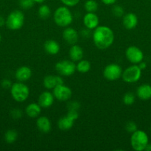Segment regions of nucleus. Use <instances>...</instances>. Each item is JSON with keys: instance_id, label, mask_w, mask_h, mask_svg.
I'll list each match as a JSON object with an SVG mask.
<instances>
[{"instance_id": "f257e3e1", "label": "nucleus", "mask_w": 151, "mask_h": 151, "mask_svg": "<svg viewBox=\"0 0 151 151\" xmlns=\"http://www.w3.org/2000/svg\"><path fill=\"white\" fill-rule=\"evenodd\" d=\"M93 41L95 46L99 50H106L113 45L115 39V35L110 27L99 25L93 29Z\"/></svg>"}, {"instance_id": "f03ea898", "label": "nucleus", "mask_w": 151, "mask_h": 151, "mask_svg": "<svg viewBox=\"0 0 151 151\" xmlns=\"http://www.w3.org/2000/svg\"><path fill=\"white\" fill-rule=\"evenodd\" d=\"M53 21L57 26L67 27L73 23V16L69 7L65 5L60 6L53 13Z\"/></svg>"}, {"instance_id": "7ed1b4c3", "label": "nucleus", "mask_w": 151, "mask_h": 151, "mask_svg": "<svg viewBox=\"0 0 151 151\" xmlns=\"http://www.w3.org/2000/svg\"><path fill=\"white\" fill-rule=\"evenodd\" d=\"M10 94L15 101L23 103L26 101L30 96V88L25 83L18 82L12 84L10 87Z\"/></svg>"}, {"instance_id": "20e7f679", "label": "nucleus", "mask_w": 151, "mask_h": 151, "mask_svg": "<svg viewBox=\"0 0 151 151\" xmlns=\"http://www.w3.org/2000/svg\"><path fill=\"white\" fill-rule=\"evenodd\" d=\"M149 143V138L146 133L142 130H136L131 134L130 145L136 151H143L145 150Z\"/></svg>"}, {"instance_id": "39448f33", "label": "nucleus", "mask_w": 151, "mask_h": 151, "mask_svg": "<svg viewBox=\"0 0 151 151\" xmlns=\"http://www.w3.org/2000/svg\"><path fill=\"white\" fill-rule=\"evenodd\" d=\"M25 23V15L22 10H15L10 12L5 19V25L10 30H19Z\"/></svg>"}, {"instance_id": "423d86ee", "label": "nucleus", "mask_w": 151, "mask_h": 151, "mask_svg": "<svg viewBox=\"0 0 151 151\" xmlns=\"http://www.w3.org/2000/svg\"><path fill=\"white\" fill-rule=\"evenodd\" d=\"M78 112L76 110H68L65 116H62L58 120L57 125L61 131H67L73 127L74 122L78 118Z\"/></svg>"}, {"instance_id": "0eeeda50", "label": "nucleus", "mask_w": 151, "mask_h": 151, "mask_svg": "<svg viewBox=\"0 0 151 151\" xmlns=\"http://www.w3.org/2000/svg\"><path fill=\"white\" fill-rule=\"evenodd\" d=\"M142 70L138 64H133L126 68L122 72L121 78L127 83H134L138 82L142 77Z\"/></svg>"}, {"instance_id": "6e6552de", "label": "nucleus", "mask_w": 151, "mask_h": 151, "mask_svg": "<svg viewBox=\"0 0 151 151\" xmlns=\"http://www.w3.org/2000/svg\"><path fill=\"white\" fill-rule=\"evenodd\" d=\"M57 73L62 77L72 76L76 71V65L71 60H62L55 65Z\"/></svg>"}, {"instance_id": "1a4fd4ad", "label": "nucleus", "mask_w": 151, "mask_h": 151, "mask_svg": "<svg viewBox=\"0 0 151 151\" xmlns=\"http://www.w3.org/2000/svg\"><path fill=\"white\" fill-rule=\"evenodd\" d=\"M123 69L117 63H110L107 65L103 70V76L109 81H115L121 78Z\"/></svg>"}, {"instance_id": "9d476101", "label": "nucleus", "mask_w": 151, "mask_h": 151, "mask_svg": "<svg viewBox=\"0 0 151 151\" xmlns=\"http://www.w3.org/2000/svg\"><path fill=\"white\" fill-rule=\"evenodd\" d=\"M125 57L132 64H139L144 59V53L136 46H130L125 50Z\"/></svg>"}, {"instance_id": "9b49d317", "label": "nucleus", "mask_w": 151, "mask_h": 151, "mask_svg": "<svg viewBox=\"0 0 151 151\" xmlns=\"http://www.w3.org/2000/svg\"><path fill=\"white\" fill-rule=\"evenodd\" d=\"M53 94L55 99L61 102H65L70 100L72 97V90L65 83L57 86L53 89Z\"/></svg>"}, {"instance_id": "f8f14e48", "label": "nucleus", "mask_w": 151, "mask_h": 151, "mask_svg": "<svg viewBox=\"0 0 151 151\" xmlns=\"http://www.w3.org/2000/svg\"><path fill=\"white\" fill-rule=\"evenodd\" d=\"M62 38L67 44L70 45H73L78 42L79 34L76 29L69 26L65 27L64 29L62 32Z\"/></svg>"}, {"instance_id": "ddd939ff", "label": "nucleus", "mask_w": 151, "mask_h": 151, "mask_svg": "<svg viewBox=\"0 0 151 151\" xmlns=\"http://www.w3.org/2000/svg\"><path fill=\"white\" fill-rule=\"evenodd\" d=\"M64 83V80L61 75H46L43 79V86L48 90L53 89L57 86Z\"/></svg>"}, {"instance_id": "4468645a", "label": "nucleus", "mask_w": 151, "mask_h": 151, "mask_svg": "<svg viewBox=\"0 0 151 151\" xmlns=\"http://www.w3.org/2000/svg\"><path fill=\"white\" fill-rule=\"evenodd\" d=\"M84 27L93 30L99 25V18L96 13H86L83 17Z\"/></svg>"}, {"instance_id": "2eb2a0df", "label": "nucleus", "mask_w": 151, "mask_h": 151, "mask_svg": "<svg viewBox=\"0 0 151 151\" xmlns=\"http://www.w3.org/2000/svg\"><path fill=\"white\" fill-rule=\"evenodd\" d=\"M55 97L53 92L44 91L40 94L38 98V103L42 109H48L53 106Z\"/></svg>"}, {"instance_id": "dca6fc26", "label": "nucleus", "mask_w": 151, "mask_h": 151, "mask_svg": "<svg viewBox=\"0 0 151 151\" xmlns=\"http://www.w3.org/2000/svg\"><path fill=\"white\" fill-rule=\"evenodd\" d=\"M32 76V70L28 66H22L16 69L15 78L19 82L25 83L30 79Z\"/></svg>"}, {"instance_id": "f3484780", "label": "nucleus", "mask_w": 151, "mask_h": 151, "mask_svg": "<svg viewBox=\"0 0 151 151\" xmlns=\"http://www.w3.org/2000/svg\"><path fill=\"white\" fill-rule=\"evenodd\" d=\"M37 129L43 134H48L52 129L51 122L50 119L45 116H39L36 122Z\"/></svg>"}, {"instance_id": "a211bd4d", "label": "nucleus", "mask_w": 151, "mask_h": 151, "mask_svg": "<svg viewBox=\"0 0 151 151\" xmlns=\"http://www.w3.org/2000/svg\"><path fill=\"white\" fill-rule=\"evenodd\" d=\"M138 17L135 13H126L122 17V24L125 29L131 30L135 29L138 24Z\"/></svg>"}, {"instance_id": "6ab92c4d", "label": "nucleus", "mask_w": 151, "mask_h": 151, "mask_svg": "<svg viewBox=\"0 0 151 151\" xmlns=\"http://www.w3.org/2000/svg\"><path fill=\"white\" fill-rule=\"evenodd\" d=\"M68 54H69L70 59L75 63L79 61L80 60L83 59V57H84L83 49L76 44L71 45Z\"/></svg>"}, {"instance_id": "aec40b11", "label": "nucleus", "mask_w": 151, "mask_h": 151, "mask_svg": "<svg viewBox=\"0 0 151 151\" xmlns=\"http://www.w3.org/2000/svg\"><path fill=\"white\" fill-rule=\"evenodd\" d=\"M42 108L38 103H31L28 104L25 108V114L30 118H37L40 116Z\"/></svg>"}, {"instance_id": "412c9836", "label": "nucleus", "mask_w": 151, "mask_h": 151, "mask_svg": "<svg viewBox=\"0 0 151 151\" xmlns=\"http://www.w3.org/2000/svg\"><path fill=\"white\" fill-rule=\"evenodd\" d=\"M44 50L48 55H57L60 51V45L55 40L49 39L44 42Z\"/></svg>"}, {"instance_id": "4be33fe9", "label": "nucleus", "mask_w": 151, "mask_h": 151, "mask_svg": "<svg viewBox=\"0 0 151 151\" xmlns=\"http://www.w3.org/2000/svg\"><path fill=\"white\" fill-rule=\"evenodd\" d=\"M137 97L142 100H148L151 98V86L142 84L136 90Z\"/></svg>"}, {"instance_id": "5701e85b", "label": "nucleus", "mask_w": 151, "mask_h": 151, "mask_svg": "<svg viewBox=\"0 0 151 151\" xmlns=\"http://www.w3.org/2000/svg\"><path fill=\"white\" fill-rule=\"evenodd\" d=\"M76 71L80 73H87L91 69V63L89 60L81 59L79 61L77 62L76 64Z\"/></svg>"}, {"instance_id": "b1692460", "label": "nucleus", "mask_w": 151, "mask_h": 151, "mask_svg": "<svg viewBox=\"0 0 151 151\" xmlns=\"http://www.w3.org/2000/svg\"><path fill=\"white\" fill-rule=\"evenodd\" d=\"M51 15V9L47 4H41L38 9V16L42 19H47Z\"/></svg>"}, {"instance_id": "393cba45", "label": "nucleus", "mask_w": 151, "mask_h": 151, "mask_svg": "<svg viewBox=\"0 0 151 151\" xmlns=\"http://www.w3.org/2000/svg\"><path fill=\"white\" fill-rule=\"evenodd\" d=\"M18 133L16 130H7L4 134V140L7 144H13L17 140Z\"/></svg>"}, {"instance_id": "a878e982", "label": "nucleus", "mask_w": 151, "mask_h": 151, "mask_svg": "<svg viewBox=\"0 0 151 151\" xmlns=\"http://www.w3.org/2000/svg\"><path fill=\"white\" fill-rule=\"evenodd\" d=\"M84 7L87 13H96L99 8V4L96 0H87L84 2Z\"/></svg>"}, {"instance_id": "bb28decb", "label": "nucleus", "mask_w": 151, "mask_h": 151, "mask_svg": "<svg viewBox=\"0 0 151 151\" xmlns=\"http://www.w3.org/2000/svg\"><path fill=\"white\" fill-rule=\"evenodd\" d=\"M136 96L132 92H126L122 97V101L126 106H132L135 103Z\"/></svg>"}, {"instance_id": "cd10ccee", "label": "nucleus", "mask_w": 151, "mask_h": 151, "mask_svg": "<svg viewBox=\"0 0 151 151\" xmlns=\"http://www.w3.org/2000/svg\"><path fill=\"white\" fill-rule=\"evenodd\" d=\"M111 11H112L113 15L115 17L117 18L123 17V16L125 14V13H124V8H123L121 5H118V4H115V5H113V7H112Z\"/></svg>"}, {"instance_id": "c85d7f7f", "label": "nucleus", "mask_w": 151, "mask_h": 151, "mask_svg": "<svg viewBox=\"0 0 151 151\" xmlns=\"http://www.w3.org/2000/svg\"><path fill=\"white\" fill-rule=\"evenodd\" d=\"M34 2L33 0H19V5L24 10H29L33 7Z\"/></svg>"}, {"instance_id": "c756f323", "label": "nucleus", "mask_w": 151, "mask_h": 151, "mask_svg": "<svg viewBox=\"0 0 151 151\" xmlns=\"http://www.w3.org/2000/svg\"><path fill=\"white\" fill-rule=\"evenodd\" d=\"M124 128H125V131L127 133H130V134H133L136 130H138L137 125L133 121H129V122H127L126 123L125 126H124Z\"/></svg>"}, {"instance_id": "7c9ffc66", "label": "nucleus", "mask_w": 151, "mask_h": 151, "mask_svg": "<svg viewBox=\"0 0 151 151\" xmlns=\"http://www.w3.org/2000/svg\"><path fill=\"white\" fill-rule=\"evenodd\" d=\"M67 107H68V110L78 111V109L81 107V105L78 101L73 100V101H70L67 105Z\"/></svg>"}, {"instance_id": "2f4dec72", "label": "nucleus", "mask_w": 151, "mask_h": 151, "mask_svg": "<svg viewBox=\"0 0 151 151\" xmlns=\"http://www.w3.org/2000/svg\"><path fill=\"white\" fill-rule=\"evenodd\" d=\"M22 115H23V113H22V111H21V109H14L10 111V116H11V117L13 118V119H20L22 116Z\"/></svg>"}, {"instance_id": "473e14b6", "label": "nucleus", "mask_w": 151, "mask_h": 151, "mask_svg": "<svg viewBox=\"0 0 151 151\" xmlns=\"http://www.w3.org/2000/svg\"><path fill=\"white\" fill-rule=\"evenodd\" d=\"M60 1L65 6H67L68 7H72L77 5L80 0H60Z\"/></svg>"}, {"instance_id": "72a5a7b5", "label": "nucleus", "mask_w": 151, "mask_h": 151, "mask_svg": "<svg viewBox=\"0 0 151 151\" xmlns=\"http://www.w3.org/2000/svg\"><path fill=\"white\" fill-rule=\"evenodd\" d=\"M1 86L4 88H10L11 87L12 83L10 82V80L8 79H4L2 81H1Z\"/></svg>"}, {"instance_id": "f704fd0d", "label": "nucleus", "mask_w": 151, "mask_h": 151, "mask_svg": "<svg viewBox=\"0 0 151 151\" xmlns=\"http://www.w3.org/2000/svg\"><path fill=\"white\" fill-rule=\"evenodd\" d=\"M90 29H87V28H85V29H82V30L81 31V35L82 37H84V38H87V37L90 36Z\"/></svg>"}, {"instance_id": "c9c22d12", "label": "nucleus", "mask_w": 151, "mask_h": 151, "mask_svg": "<svg viewBox=\"0 0 151 151\" xmlns=\"http://www.w3.org/2000/svg\"><path fill=\"white\" fill-rule=\"evenodd\" d=\"M101 1L105 5H113L117 0H101Z\"/></svg>"}, {"instance_id": "e433bc0d", "label": "nucleus", "mask_w": 151, "mask_h": 151, "mask_svg": "<svg viewBox=\"0 0 151 151\" xmlns=\"http://www.w3.org/2000/svg\"><path fill=\"white\" fill-rule=\"evenodd\" d=\"M138 66H139V68H140L142 70H144V69H145L147 68V63H145V62H144L143 60H142V62H140V63L138 64Z\"/></svg>"}, {"instance_id": "4c0bfd02", "label": "nucleus", "mask_w": 151, "mask_h": 151, "mask_svg": "<svg viewBox=\"0 0 151 151\" xmlns=\"http://www.w3.org/2000/svg\"><path fill=\"white\" fill-rule=\"evenodd\" d=\"M5 24V19H4V17L1 16H0V27H3Z\"/></svg>"}, {"instance_id": "58836bf2", "label": "nucleus", "mask_w": 151, "mask_h": 151, "mask_svg": "<svg viewBox=\"0 0 151 151\" xmlns=\"http://www.w3.org/2000/svg\"><path fill=\"white\" fill-rule=\"evenodd\" d=\"M35 3H38V4H42L43 2L46 1V0H33Z\"/></svg>"}, {"instance_id": "ea45409f", "label": "nucleus", "mask_w": 151, "mask_h": 151, "mask_svg": "<svg viewBox=\"0 0 151 151\" xmlns=\"http://www.w3.org/2000/svg\"><path fill=\"white\" fill-rule=\"evenodd\" d=\"M144 150L151 151V144H149V143H148V145H147L146 148H145Z\"/></svg>"}, {"instance_id": "a19ab883", "label": "nucleus", "mask_w": 151, "mask_h": 151, "mask_svg": "<svg viewBox=\"0 0 151 151\" xmlns=\"http://www.w3.org/2000/svg\"><path fill=\"white\" fill-rule=\"evenodd\" d=\"M1 35L0 34V44H1Z\"/></svg>"}]
</instances>
